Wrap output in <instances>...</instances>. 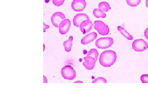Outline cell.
Wrapping results in <instances>:
<instances>
[{
	"instance_id": "e0dca14e",
	"label": "cell",
	"mask_w": 148,
	"mask_h": 111,
	"mask_svg": "<svg viewBox=\"0 0 148 111\" xmlns=\"http://www.w3.org/2000/svg\"><path fill=\"white\" fill-rule=\"evenodd\" d=\"M87 56H92V57L95 58V60L97 61L98 56V51L95 49H92L88 51Z\"/></svg>"
},
{
	"instance_id": "4316f807",
	"label": "cell",
	"mask_w": 148,
	"mask_h": 111,
	"mask_svg": "<svg viewBox=\"0 0 148 111\" xmlns=\"http://www.w3.org/2000/svg\"><path fill=\"white\" fill-rule=\"evenodd\" d=\"M45 45L44 44H43V51H44L45 50Z\"/></svg>"
},
{
	"instance_id": "d4e9b609",
	"label": "cell",
	"mask_w": 148,
	"mask_h": 111,
	"mask_svg": "<svg viewBox=\"0 0 148 111\" xmlns=\"http://www.w3.org/2000/svg\"><path fill=\"white\" fill-rule=\"evenodd\" d=\"M74 83H83L84 82L82 81H76Z\"/></svg>"
},
{
	"instance_id": "ffe728a7",
	"label": "cell",
	"mask_w": 148,
	"mask_h": 111,
	"mask_svg": "<svg viewBox=\"0 0 148 111\" xmlns=\"http://www.w3.org/2000/svg\"><path fill=\"white\" fill-rule=\"evenodd\" d=\"M65 0H52V2L54 5L60 6L64 4Z\"/></svg>"
},
{
	"instance_id": "9a60e30c",
	"label": "cell",
	"mask_w": 148,
	"mask_h": 111,
	"mask_svg": "<svg viewBox=\"0 0 148 111\" xmlns=\"http://www.w3.org/2000/svg\"><path fill=\"white\" fill-rule=\"evenodd\" d=\"M93 14L96 18H105L106 17V14L105 12L99 8H95L93 10Z\"/></svg>"
},
{
	"instance_id": "d6986e66",
	"label": "cell",
	"mask_w": 148,
	"mask_h": 111,
	"mask_svg": "<svg viewBox=\"0 0 148 111\" xmlns=\"http://www.w3.org/2000/svg\"><path fill=\"white\" fill-rule=\"evenodd\" d=\"M92 83H107V81L106 79L102 77L97 78L95 79L92 82Z\"/></svg>"
},
{
	"instance_id": "7402d4cb",
	"label": "cell",
	"mask_w": 148,
	"mask_h": 111,
	"mask_svg": "<svg viewBox=\"0 0 148 111\" xmlns=\"http://www.w3.org/2000/svg\"><path fill=\"white\" fill-rule=\"evenodd\" d=\"M49 28V25H47L45 23H43V30L44 32H45L46 30H47V29H48Z\"/></svg>"
},
{
	"instance_id": "484cf974",
	"label": "cell",
	"mask_w": 148,
	"mask_h": 111,
	"mask_svg": "<svg viewBox=\"0 0 148 111\" xmlns=\"http://www.w3.org/2000/svg\"><path fill=\"white\" fill-rule=\"evenodd\" d=\"M146 6H147L148 8V0H147V1H146Z\"/></svg>"
},
{
	"instance_id": "8fae6325",
	"label": "cell",
	"mask_w": 148,
	"mask_h": 111,
	"mask_svg": "<svg viewBox=\"0 0 148 111\" xmlns=\"http://www.w3.org/2000/svg\"><path fill=\"white\" fill-rule=\"evenodd\" d=\"M88 19H90L87 14L84 13L78 14L74 16L73 23L76 27H79L80 24L82 21Z\"/></svg>"
},
{
	"instance_id": "7a4b0ae2",
	"label": "cell",
	"mask_w": 148,
	"mask_h": 111,
	"mask_svg": "<svg viewBox=\"0 0 148 111\" xmlns=\"http://www.w3.org/2000/svg\"><path fill=\"white\" fill-rule=\"evenodd\" d=\"M114 43V40L110 37H104L98 39L95 42V46L100 49L109 48Z\"/></svg>"
},
{
	"instance_id": "ac0fdd59",
	"label": "cell",
	"mask_w": 148,
	"mask_h": 111,
	"mask_svg": "<svg viewBox=\"0 0 148 111\" xmlns=\"http://www.w3.org/2000/svg\"><path fill=\"white\" fill-rule=\"evenodd\" d=\"M141 0H126L127 4L131 7H136L141 3Z\"/></svg>"
},
{
	"instance_id": "2e32d148",
	"label": "cell",
	"mask_w": 148,
	"mask_h": 111,
	"mask_svg": "<svg viewBox=\"0 0 148 111\" xmlns=\"http://www.w3.org/2000/svg\"><path fill=\"white\" fill-rule=\"evenodd\" d=\"M98 8L104 12L108 11L111 9V7L108 3L106 2H102L98 5Z\"/></svg>"
},
{
	"instance_id": "30bf717a",
	"label": "cell",
	"mask_w": 148,
	"mask_h": 111,
	"mask_svg": "<svg viewBox=\"0 0 148 111\" xmlns=\"http://www.w3.org/2000/svg\"><path fill=\"white\" fill-rule=\"evenodd\" d=\"M84 61L83 65L86 69L88 70H91L95 67L96 61L95 58L90 56H86L84 58Z\"/></svg>"
},
{
	"instance_id": "5bb4252c",
	"label": "cell",
	"mask_w": 148,
	"mask_h": 111,
	"mask_svg": "<svg viewBox=\"0 0 148 111\" xmlns=\"http://www.w3.org/2000/svg\"><path fill=\"white\" fill-rule=\"evenodd\" d=\"M117 29L120 32L121 34L125 38L127 39V40H132L133 39V37H132V35L130 34L129 33H128L123 27H121V26H119V27H117Z\"/></svg>"
},
{
	"instance_id": "5b68a950",
	"label": "cell",
	"mask_w": 148,
	"mask_h": 111,
	"mask_svg": "<svg viewBox=\"0 0 148 111\" xmlns=\"http://www.w3.org/2000/svg\"><path fill=\"white\" fill-rule=\"evenodd\" d=\"M133 49L138 52H142L148 48V44L142 39L135 40L132 42Z\"/></svg>"
},
{
	"instance_id": "8992f818",
	"label": "cell",
	"mask_w": 148,
	"mask_h": 111,
	"mask_svg": "<svg viewBox=\"0 0 148 111\" xmlns=\"http://www.w3.org/2000/svg\"><path fill=\"white\" fill-rule=\"evenodd\" d=\"M65 18L66 16L64 13L58 12L53 14L51 16V22L54 27L58 28L59 24Z\"/></svg>"
},
{
	"instance_id": "277c9868",
	"label": "cell",
	"mask_w": 148,
	"mask_h": 111,
	"mask_svg": "<svg viewBox=\"0 0 148 111\" xmlns=\"http://www.w3.org/2000/svg\"><path fill=\"white\" fill-rule=\"evenodd\" d=\"M93 27L95 30L98 32L100 35L106 36L110 33V29L108 26L106 25L103 21H95L93 23Z\"/></svg>"
},
{
	"instance_id": "6da1fadb",
	"label": "cell",
	"mask_w": 148,
	"mask_h": 111,
	"mask_svg": "<svg viewBox=\"0 0 148 111\" xmlns=\"http://www.w3.org/2000/svg\"><path fill=\"white\" fill-rule=\"evenodd\" d=\"M116 58V53L114 51H105L100 55L99 62L103 67H110L115 63Z\"/></svg>"
},
{
	"instance_id": "44dd1931",
	"label": "cell",
	"mask_w": 148,
	"mask_h": 111,
	"mask_svg": "<svg viewBox=\"0 0 148 111\" xmlns=\"http://www.w3.org/2000/svg\"><path fill=\"white\" fill-rule=\"evenodd\" d=\"M141 81L143 83H148V75L144 74L140 77Z\"/></svg>"
},
{
	"instance_id": "3957f363",
	"label": "cell",
	"mask_w": 148,
	"mask_h": 111,
	"mask_svg": "<svg viewBox=\"0 0 148 111\" xmlns=\"http://www.w3.org/2000/svg\"><path fill=\"white\" fill-rule=\"evenodd\" d=\"M62 77L65 79L71 80L74 79L76 76L75 71L71 66L67 65L62 68L61 71Z\"/></svg>"
},
{
	"instance_id": "52a82bcc",
	"label": "cell",
	"mask_w": 148,
	"mask_h": 111,
	"mask_svg": "<svg viewBox=\"0 0 148 111\" xmlns=\"http://www.w3.org/2000/svg\"><path fill=\"white\" fill-rule=\"evenodd\" d=\"M86 3L85 0H74L71 4L72 8L76 12H81L84 10Z\"/></svg>"
},
{
	"instance_id": "7c38bea8",
	"label": "cell",
	"mask_w": 148,
	"mask_h": 111,
	"mask_svg": "<svg viewBox=\"0 0 148 111\" xmlns=\"http://www.w3.org/2000/svg\"><path fill=\"white\" fill-rule=\"evenodd\" d=\"M97 37V33L92 32L84 37L81 40V43L83 45H87L93 42Z\"/></svg>"
},
{
	"instance_id": "603a6c76",
	"label": "cell",
	"mask_w": 148,
	"mask_h": 111,
	"mask_svg": "<svg viewBox=\"0 0 148 111\" xmlns=\"http://www.w3.org/2000/svg\"><path fill=\"white\" fill-rule=\"evenodd\" d=\"M145 36L146 38L148 40V28H147L145 31Z\"/></svg>"
},
{
	"instance_id": "cb8c5ba5",
	"label": "cell",
	"mask_w": 148,
	"mask_h": 111,
	"mask_svg": "<svg viewBox=\"0 0 148 111\" xmlns=\"http://www.w3.org/2000/svg\"><path fill=\"white\" fill-rule=\"evenodd\" d=\"M43 83H48V80L47 78L45 76H43Z\"/></svg>"
},
{
	"instance_id": "4fadbf2b",
	"label": "cell",
	"mask_w": 148,
	"mask_h": 111,
	"mask_svg": "<svg viewBox=\"0 0 148 111\" xmlns=\"http://www.w3.org/2000/svg\"><path fill=\"white\" fill-rule=\"evenodd\" d=\"M73 38L72 36L69 37V39L64 43V45L65 50L66 52H70L71 50L73 41Z\"/></svg>"
},
{
	"instance_id": "9c48e42d",
	"label": "cell",
	"mask_w": 148,
	"mask_h": 111,
	"mask_svg": "<svg viewBox=\"0 0 148 111\" xmlns=\"http://www.w3.org/2000/svg\"><path fill=\"white\" fill-rule=\"evenodd\" d=\"M93 26L92 22L90 19L84 20L80 24L79 28L81 31L84 34H85L91 31Z\"/></svg>"
},
{
	"instance_id": "ba28073f",
	"label": "cell",
	"mask_w": 148,
	"mask_h": 111,
	"mask_svg": "<svg viewBox=\"0 0 148 111\" xmlns=\"http://www.w3.org/2000/svg\"><path fill=\"white\" fill-rule=\"evenodd\" d=\"M71 27V21L69 19L65 18L59 24L58 29L60 34L62 35H65L67 34Z\"/></svg>"
}]
</instances>
